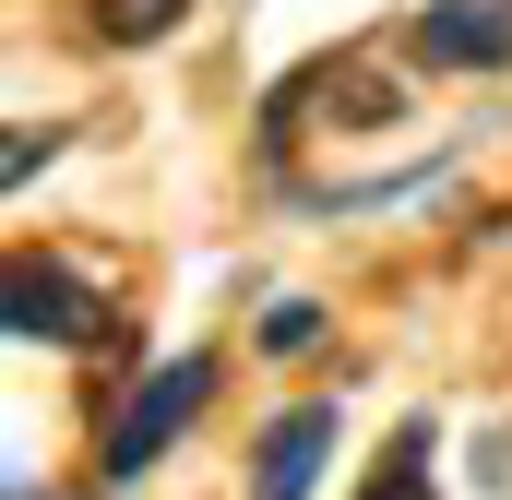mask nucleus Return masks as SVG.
<instances>
[{
  "instance_id": "nucleus-9",
  "label": "nucleus",
  "mask_w": 512,
  "mask_h": 500,
  "mask_svg": "<svg viewBox=\"0 0 512 500\" xmlns=\"http://www.w3.org/2000/svg\"><path fill=\"white\" fill-rule=\"evenodd\" d=\"M48 155H60V131H36V120H24V131H12V155H0V179H12V191H24V179H36V167H48Z\"/></svg>"
},
{
  "instance_id": "nucleus-4",
  "label": "nucleus",
  "mask_w": 512,
  "mask_h": 500,
  "mask_svg": "<svg viewBox=\"0 0 512 500\" xmlns=\"http://www.w3.org/2000/svg\"><path fill=\"white\" fill-rule=\"evenodd\" d=\"M405 48L429 72H512V0H429L405 24Z\"/></svg>"
},
{
  "instance_id": "nucleus-6",
  "label": "nucleus",
  "mask_w": 512,
  "mask_h": 500,
  "mask_svg": "<svg viewBox=\"0 0 512 500\" xmlns=\"http://www.w3.org/2000/svg\"><path fill=\"white\" fill-rule=\"evenodd\" d=\"M429 465H441V441H429V417H405L382 441V465L358 477V500H429Z\"/></svg>"
},
{
  "instance_id": "nucleus-7",
  "label": "nucleus",
  "mask_w": 512,
  "mask_h": 500,
  "mask_svg": "<svg viewBox=\"0 0 512 500\" xmlns=\"http://www.w3.org/2000/svg\"><path fill=\"white\" fill-rule=\"evenodd\" d=\"M84 12V36L96 48H155V36H179V12L191 0H72Z\"/></svg>"
},
{
  "instance_id": "nucleus-3",
  "label": "nucleus",
  "mask_w": 512,
  "mask_h": 500,
  "mask_svg": "<svg viewBox=\"0 0 512 500\" xmlns=\"http://www.w3.org/2000/svg\"><path fill=\"white\" fill-rule=\"evenodd\" d=\"M310 108H334V120H393L405 96H393L382 60H310V72L262 108V143H298V120H310Z\"/></svg>"
},
{
  "instance_id": "nucleus-1",
  "label": "nucleus",
  "mask_w": 512,
  "mask_h": 500,
  "mask_svg": "<svg viewBox=\"0 0 512 500\" xmlns=\"http://www.w3.org/2000/svg\"><path fill=\"white\" fill-rule=\"evenodd\" d=\"M203 393H215V358H203V346H179V358H167V370H155V381L120 405V417H108L96 477H108V489H131V477H143V465H155V453H167V441L203 417Z\"/></svg>"
},
{
  "instance_id": "nucleus-2",
  "label": "nucleus",
  "mask_w": 512,
  "mask_h": 500,
  "mask_svg": "<svg viewBox=\"0 0 512 500\" xmlns=\"http://www.w3.org/2000/svg\"><path fill=\"white\" fill-rule=\"evenodd\" d=\"M0 322H12L24 346H108V298H96L72 262H48V250H12V274H0Z\"/></svg>"
},
{
  "instance_id": "nucleus-5",
  "label": "nucleus",
  "mask_w": 512,
  "mask_h": 500,
  "mask_svg": "<svg viewBox=\"0 0 512 500\" xmlns=\"http://www.w3.org/2000/svg\"><path fill=\"white\" fill-rule=\"evenodd\" d=\"M322 453H334V405H286V417L262 429L251 500H310V477H322Z\"/></svg>"
},
{
  "instance_id": "nucleus-8",
  "label": "nucleus",
  "mask_w": 512,
  "mask_h": 500,
  "mask_svg": "<svg viewBox=\"0 0 512 500\" xmlns=\"http://www.w3.org/2000/svg\"><path fill=\"white\" fill-rule=\"evenodd\" d=\"M310 346H322V310L310 298H274L262 310V358H310Z\"/></svg>"
}]
</instances>
